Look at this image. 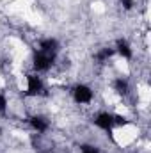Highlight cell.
<instances>
[{
	"instance_id": "8992f818",
	"label": "cell",
	"mask_w": 151,
	"mask_h": 153,
	"mask_svg": "<svg viewBox=\"0 0 151 153\" xmlns=\"http://www.w3.org/2000/svg\"><path fill=\"white\" fill-rule=\"evenodd\" d=\"M30 126H32L36 132L43 134V132H46V130H48L50 123H48V119H46V117H43V116H32V117H30Z\"/></svg>"
},
{
	"instance_id": "ba28073f",
	"label": "cell",
	"mask_w": 151,
	"mask_h": 153,
	"mask_svg": "<svg viewBox=\"0 0 151 153\" xmlns=\"http://www.w3.org/2000/svg\"><path fill=\"white\" fill-rule=\"evenodd\" d=\"M112 55H114V48H101V50L96 53V61H98V62H105V61H109Z\"/></svg>"
},
{
	"instance_id": "9c48e42d",
	"label": "cell",
	"mask_w": 151,
	"mask_h": 153,
	"mask_svg": "<svg viewBox=\"0 0 151 153\" xmlns=\"http://www.w3.org/2000/svg\"><path fill=\"white\" fill-rule=\"evenodd\" d=\"M114 89L119 93V94H126L128 93V80L126 78H117L114 82Z\"/></svg>"
},
{
	"instance_id": "7c38bea8",
	"label": "cell",
	"mask_w": 151,
	"mask_h": 153,
	"mask_svg": "<svg viewBox=\"0 0 151 153\" xmlns=\"http://www.w3.org/2000/svg\"><path fill=\"white\" fill-rule=\"evenodd\" d=\"M121 4H123L124 9H132L133 7V0H121Z\"/></svg>"
},
{
	"instance_id": "6da1fadb",
	"label": "cell",
	"mask_w": 151,
	"mask_h": 153,
	"mask_svg": "<svg viewBox=\"0 0 151 153\" xmlns=\"http://www.w3.org/2000/svg\"><path fill=\"white\" fill-rule=\"evenodd\" d=\"M55 62V53H48V52H41L38 50V53L34 55V70L36 71H48Z\"/></svg>"
},
{
	"instance_id": "3957f363",
	"label": "cell",
	"mask_w": 151,
	"mask_h": 153,
	"mask_svg": "<svg viewBox=\"0 0 151 153\" xmlns=\"http://www.w3.org/2000/svg\"><path fill=\"white\" fill-rule=\"evenodd\" d=\"M43 91H44L43 80L34 73L27 75V94L29 96H39V94H43Z\"/></svg>"
},
{
	"instance_id": "8fae6325",
	"label": "cell",
	"mask_w": 151,
	"mask_h": 153,
	"mask_svg": "<svg viewBox=\"0 0 151 153\" xmlns=\"http://www.w3.org/2000/svg\"><path fill=\"white\" fill-rule=\"evenodd\" d=\"M5 111H7V98H5V94L0 93V114H4Z\"/></svg>"
},
{
	"instance_id": "30bf717a",
	"label": "cell",
	"mask_w": 151,
	"mask_h": 153,
	"mask_svg": "<svg viewBox=\"0 0 151 153\" xmlns=\"http://www.w3.org/2000/svg\"><path fill=\"white\" fill-rule=\"evenodd\" d=\"M80 152L82 153H100V150H98L96 146H93V144H84V146L80 148Z\"/></svg>"
},
{
	"instance_id": "52a82bcc",
	"label": "cell",
	"mask_w": 151,
	"mask_h": 153,
	"mask_svg": "<svg viewBox=\"0 0 151 153\" xmlns=\"http://www.w3.org/2000/svg\"><path fill=\"white\" fill-rule=\"evenodd\" d=\"M114 52H117L121 57H124V59H132V55H133V52H132V46L124 41V39H119L117 43H115V50Z\"/></svg>"
},
{
	"instance_id": "5b68a950",
	"label": "cell",
	"mask_w": 151,
	"mask_h": 153,
	"mask_svg": "<svg viewBox=\"0 0 151 153\" xmlns=\"http://www.w3.org/2000/svg\"><path fill=\"white\" fill-rule=\"evenodd\" d=\"M39 50L41 52H48V53H57L59 50V41L55 38H46L39 41Z\"/></svg>"
},
{
	"instance_id": "277c9868",
	"label": "cell",
	"mask_w": 151,
	"mask_h": 153,
	"mask_svg": "<svg viewBox=\"0 0 151 153\" xmlns=\"http://www.w3.org/2000/svg\"><path fill=\"white\" fill-rule=\"evenodd\" d=\"M94 125L105 132H110L114 126V114L110 112H100V114L94 117Z\"/></svg>"
},
{
	"instance_id": "7a4b0ae2",
	"label": "cell",
	"mask_w": 151,
	"mask_h": 153,
	"mask_svg": "<svg viewBox=\"0 0 151 153\" xmlns=\"http://www.w3.org/2000/svg\"><path fill=\"white\" fill-rule=\"evenodd\" d=\"M71 94H73V100H75L76 103H80V105L91 103L93 98H94L93 89L89 85H85V84H76L75 87H73V91H71Z\"/></svg>"
}]
</instances>
